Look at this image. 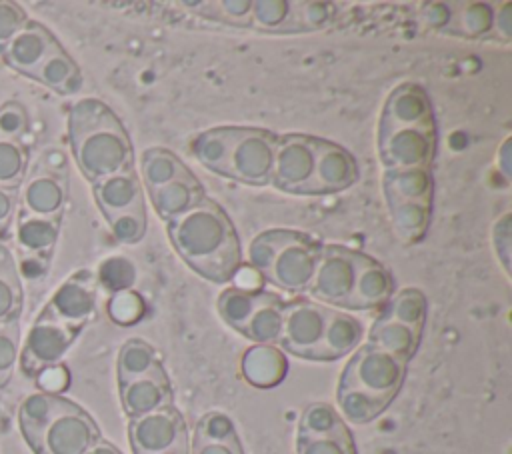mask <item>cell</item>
Instances as JSON below:
<instances>
[{
	"instance_id": "cell-1",
	"label": "cell",
	"mask_w": 512,
	"mask_h": 454,
	"mask_svg": "<svg viewBox=\"0 0 512 454\" xmlns=\"http://www.w3.org/2000/svg\"><path fill=\"white\" fill-rule=\"evenodd\" d=\"M168 236L182 260L202 278L224 284L242 266V250L228 214L204 198L186 214L168 220Z\"/></svg>"
},
{
	"instance_id": "cell-2",
	"label": "cell",
	"mask_w": 512,
	"mask_h": 454,
	"mask_svg": "<svg viewBox=\"0 0 512 454\" xmlns=\"http://www.w3.org/2000/svg\"><path fill=\"white\" fill-rule=\"evenodd\" d=\"M68 134L74 160L92 184L134 164V150L126 128L96 98H82L72 106Z\"/></svg>"
},
{
	"instance_id": "cell-3",
	"label": "cell",
	"mask_w": 512,
	"mask_h": 454,
	"mask_svg": "<svg viewBox=\"0 0 512 454\" xmlns=\"http://www.w3.org/2000/svg\"><path fill=\"white\" fill-rule=\"evenodd\" d=\"M278 134L264 128L218 126L200 132L190 150L208 170L248 186H266L272 178Z\"/></svg>"
},
{
	"instance_id": "cell-4",
	"label": "cell",
	"mask_w": 512,
	"mask_h": 454,
	"mask_svg": "<svg viewBox=\"0 0 512 454\" xmlns=\"http://www.w3.org/2000/svg\"><path fill=\"white\" fill-rule=\"evenodd\" d=\"M18 422L34 454H84L100 440L92 416L58 394L26 396L18 410Z\"/></svg>"
},
{
	"instance_id": "cell-5",
	"label": "cell",
	"mask_w": 512,
	"mask_h": 454,
	"mask_svg": "<svg viewBox=\"0 0 512 454\" xmlns=\"http://www.w3.org/2000/svg\"><path fill=\"white\" fill-rule=\"evenodd\" d=\"M406 364V360L366 342L344 366L338 386L360 388L390 404L404 382Z\"/></svg>"
},
{
	"instance_id": "cell-6",
	"label": "cell",
	"mask_w": 512,
	"mask_h": 454,
	"mask_svg": "<svg viewBox=\"0 0 512 454\" xmlns=\"http://www.w3.org/2000/svg\"><path fill=\"white\" fill-rule=\"evenodd\" d=\"M320 254L322 246L314 238L296 230H284L264 278L286 292L308 290Z\"/></svg>"
},
{
	"instance_id": "cell-7",
	"label": "cell",
	"mask_w": 512,
	"mask_h": 454,
	"mask_svg": "<svg viewBox=\"0 0 512 454\" xmlns=\"http://www.w3.org/2000/svg\"><path fill=\"white\" fill-rule=\"evenodd\" d=\"M80 330L82 328L64 324L42 310L26 336L20 356L24 374L38 376L44 368L60 364Z\"/></svg>"
},
{
	"instance_id": "cell-8",
	"label": "cell",
	"mask_w": 512,
	"mask_h": 454,
	"mask_svg": "<svg viewBox=\"0 0 512 454\" xmlns=\"http://www.w3.org/2000/svg\"><path fill=\"white\" fill-rule=\"evenodd\" d=\"M356 270V250H348L344 246H324L308 290L314 298L344 308L354 290Z\"/></svg>"
},
{
	"instance_id": "cell-9",
	"label": "cell",
	"mask_w": 512,
	"mask_h": 454,
	"mask_svg": "<svg viewBox=\"0 0 512 454\" xmlns=\"http://www.w3.org/2000/svg\"><path fill=\"white\" fill-rule=\"evenodd\" d=\"M328 314L330 308L314 300L300 298L284 302V324L280 336L282 348L294 356L312 360L320 346Z\"/></svg>"
},
{
	"instance_id": "cell-10",
	"label": "cell",
	"mask_w": 512,
	"mask_h": 454,
	"mask_svg": "<svg viewBox=\"0 0 512 454\" xmlns=\"http://www.w3.org/2000/svg\"><path fill=\"white\" fill-rule=\"evenodd\" d=\"M314 172V136H278L270 184L290 194H302Z\"/></svg>"
},
{
	"instance_id": "cell-11",
	"label": "cell",
	"mask_w": 512,
	"mask_h": 454,
	"mask_svg": "<svg viewBox=\"0 0 512 454\" xmlns=\"http://www.w3.org/2000/svg\"><path fill=\"white\" fill-rule=\"evenodd\" d=\"M128 436L134 454H160L188 438V432L182 414L168 406L130 418Z\"/></svg>"
},
{
	"instance_id": "cell-12",
	"label": "cell",
	"mask_w": 512,
	"mask_h": 454,
	"mask_svg": "<svg viewBox=\"0 0 512 454\" xmlns=\"http://www.w3.org/2000/svg\"><path fill=\"white\" fill-rule=\"evenodd\" d=\"M398 128H436L432 100L416 82L398 84L384 102L378 136Z\"/></svg>"
},
{
	"instance_id": "cell-13",
	"label": "cell",
	"mask_w": 512,
	"mask_h": 454,
	"mask_svg": "<svg viewBox=\"0 0 512 454\" xmlns=\"http://www.w3.org/2000/svg\"><path fill=\"white\" fill-rule=\"evenodd\" d=\"M434 152L436 128H398L378 136V154L386 168H430Z\"/></svg>"
},
{
	"instance_id": "cell-14",
	"label": "cell",
	"mask_w": 512,
	"mask_h": 454,
	"mask_svg": "<svg viewBox=\"0 0 512 454\" xmlns=\"http://www.w3.org/2000/svg\"><path fill=\"white\" fill-rule=\"evenodd\" d=\"M358 178L354 156L324 138H314V172L302 194H332L346 190Z\"/></svg>"
},
{
	"instance_id": "cell-15",
	"label": "cell",
	"mask_w": 512,
	"mask_h": 454,
	"mask_svg": "<svg viewBox=\"0 0 512 454\" xmlns=\"http://www.w3.org/2000/svg\"><path fill=\"white\" fill-rule=\"evenodd\" d=\"M96 310V282L90 272H78L68 278L44 306V312L56 320L82 328Z\"/></svg>"
},
{
	"instance_id": "cell-16",
	"label": "cell",
	"mask_w": 512,
	"mask_h": 454,
	"mask_svg": "<svg viewBox=\"0 0 512 454\" xmlns=\"http://www.w3.org/2000/svg\"><path fill=\"white\" fill-rule=\"evenodd\" d=\"M60 42L40 22L28 20L6 46L4 62L16 72L30 76Z\"/></svg>"
},
{
	"instance_id": "cell-17",
	"label": "cell",
	"mask_w": 512,
	"mask_h": 454,
	"mask_svg": "<svg viewBox=\"0 0 512 454\" xmlns=\"http://www.w3.org/2000/svg\"><path fill=\"white\" fill-rule=\"evenodd\" d=\"M120 400L126 416L130 418L172 406V388L162 364H158L146 376L122 384Z\"/></svg>"
},
{
	"instance_id": "cell-18",
	"label": "cell",
	"mask_w": 512,
	"mask_h": 454,
	"mask_svg": "<svg viewBox=\"0 0 512 454\" xmlns=\"http://www.w3.org/2000/svg\"><path fill=\"white\" fill-rule=\"evenodd\" d=\"M394 292V280L386 266L374 258L358 252V270L356 282L350 300L344 308L350 310H370L388 302Z\"/></svg>"
},
{
	"instance_id": "cell-19",
	"label": "cell",
	"mask_w": 512,
	"mask_h": 454,
	"mask_svg": "<svg viewBox=\"0 0 512 454\" xmlns=\"http://www.w3.org/2000/svg\"><path fill=\"white\" fill-rule=\"evenodd\" d=\"M94 198L108 220L120 212L144 206L142 184L134 168L110 174L94 182Z\"/></svg>"
},
{
	"instance_id": "cell-20",
	"label": "cell",
	"mask_w": 512,
	"mask_h": 454,
	"mask_svg": "<svg viewBox=\"0 0 512 454\" xmlns=\"http://www.w3.org/2000/svg\"><path fill=\"white\" fill-rule=\"evenodd\" d=\"M434 180L430 168H386L382 190L390 202H428L432 204Z\"/></svg>"
},
{
	"instance_id": "cell-21",
	"label": "cell",
	"mask_w": 512,
	"mask_h": 454,
	"mask_svg": "<svg viewBox=\"0 0 512 454\" xmlns=\"http://www.w3.org/2000/svg\"><path fill=\"white\" fill-rule=\"evenodd\" d=\"M362 334L364 326L358 318L346 312L330 310L320 346L316 348L312 360H336L350 354L360 344Z\"/></svg>"
},
{
	"instance_id": "cell-22",
	"label": "cell",
	"mask_w": 512,
	"mask_h": 454,
	"mask_svg": "<svg viewBox=\"0 0 512 454\" xmlns=\"http://www.w3.org/2000/svg\"><path fill=\"white\" fill-rule=\"evenodd\" d=\"M240 370L248 384L256 388H272L284 380L288 372V360L276 346L254 344L244 352Z\"/></svg>"
},
{
	"instance_id": "cell-23",
	"label": "cell",
	"mask_w": 512,
	"mask_h": 454,
	"mask_svg": "<svg viewBox=\"0 0 512 454\" xmlns=\"http://www.w3.org/2000/svg\"><path fill=\"white\" fill-rule=\"evenodd\" d=\"M148 194H150L156 214L160 218H164L166 222L186 214L188 210H192L196 204H200L206 198L204 188L196 180V176L184 178V180H174L162 188L148 192Z\"/></svg>"
},
{
	"instance_id": "cell-24",
	"label": "cell",
	"mask_w": 512,
	"mask_h": 454,
	"mask_svg": "<svg viewBox=\"0 0 512 454\" xmlns=\"http://www.w3.org/2000/svg\"><path fill=\"white\" fill-rule=\"evenodd\" d=\"M24 208L28 214L44 216V218H58L64 200H66V188L64 182L50 174L42 172L28 180L24 186Z\"/></svg>"
},
{
	"instance_id": "cell-25",
	"label": "cell",
	"mask_w": 512,
	"mask_h": 454,
	"mask_svg": "<svg viewBox=\"0 0 512 454\" xmlns=\"http://www.w3.org/2000/svg\"><path fill=\"white\" fill-rule=\"evenodd\" d=\"M30 78L48 86L58 94H72L82 86V74L70 54L58 44L42 64L30 74Z\"/></svg>"
},
{
	"instance_id": "cell-26",
	"label": "cell",
	"mask_w": 512,
	"mask_h": 454,
	"mask_svg": "<svg viewBox=\"0 0 512 454\" xmlns=\"http://www.w3.org/2000/svg\"><path fill=\"white\" fill-rule=\"evenodd\" d=\"M418 342H420V332L412 330L406 324H400L396 320L382 318V316L376 318L368 334V344L388 354H394L406 362L414 356Z\"/></svg>"
},
{
	"instance_id": "cell-27",
	"label": "cell",
	"mask_w": 512,
	"mask_h": 454,
	"mask_svg": "<svg viewBox=\"0 0 512 454\" xmlns=\"http://www.w3.org/2000/svg\"><path fill=\"white\" fill-rule=\"evenodd\" d=\"M144 186L148 192L162 188L174 180L192 178L194 174L182 164V160L166 148H148L140 162Z\"/></svg>"
},
{
	"instance_id": "cell-28",
	"label": "cell",
	"mask_w": 512,
	"mask_h": 454,
	"mask_svg": "<svg viewBox=\"0 0 512 454\" xmlns=\"http://www.w3.org/2000/svg\"><path fill=\"white\" fill-rule=\"evenodd\" d=\"M452 18L446 26V34L462 38H484L492 32L494 6L486 2H450Z\"/></svg>"
},
{
	"instance_id": "cell-29",
	"label": "cell",
	"mask_w": 512,
	"mask_h": 454,
	"mask_svg": "<svg viewBox=\"0 0 512 454\" xmlns=\"http://www.w3.org/2000/svg\"><path fill=\"white\" fill-rule=\"evenodd\" d=\"M272 292L248 290V288H226L218 296V314L234 330L242 332L254 310L264 304Z\"/></svg>"
},
{
	"instance_id": "cell-30",
	"label": "cell",
	"mask_w": 512,
	"mask_h": 454,
	"mask_svg": "<svg viewBox=\"0 0 512 454\" xmlns=\"http://www.w3.org/2000/svg\"><path fill=\"white\" fill-rule=\"evenodd\" d=\"M282 324H284V300L272 294L264 304H260L254 310V314L250 316V320L246 322L240 334L254 340L256 344L274 346L276 342H280Z\"/></svg>"
},
{
	"instance_id": "cell-31",
	"label": "cell",
	"mask_w": 512,
	"mask_h": 454,
	"mask_svg": "<svg viewBox=\"0 0 512 454\" xmlns=\"http://www.w3.org/2000/svg\"><path fill=\"white\" fill-rule=\"evenodd\" d=\"M426 312H428V302L426 296L418 288H402L394 296L388 298L382 318L396 320L400 324L410 326L412 330L422 334L424 322H426Z\"/></svg>"
},
{
	"instance_id": "cell-32",
	"label": "cell",
	"mask_w": 512,
	"mask_h": 454,
	"mask_svg": "<svg viewBox=\"0 0 512 454\" xmlns=\"http://www.w3.org/2000/svg\"><path fill=\"white\" fill-rule=\"evenodd\" d=\"M22 282L12 252L0 244V324L18 320L22 312Z\"/></svg>"
},
{
	"instance_id": "cell-33",
	"label": "cell",
	"mask_w": 512,
	"mask_h": 454,
	"mask_svg": "<svg viewBox=\"0 0 512 454\" xmlns=\"http://www.w3.org/2000/svg\"><path fill=\"white\" fill-rule=\"evenodd\" d=\"M390 220L398 236L408 242H418L428 230L432 204L428 202H390L386 204Z\"/></svg>"
},
{
	"instance_id": "cell-34",
	"label": "cell",
	"mask_w": 512,
	"mask_h": 454,
	"mask_svg": "<svg viewBox=\"0 0 512 454\" xmlns=\"http://www.w3.org/2000/svg\"><path fill=\"white\" fill-rule=\"evenodd\" d=\"M160 362L156 350L140 340V338H132L128 342H124V346L120 348L118 352V386L134 380V378H140V376H146L148 372H152Z\"/></svg>"
},
{
	"instance_id": "cell-35",
	"label": "cell",
	"mask_w": 512,
	"mask_h": 454,
	"mask_svg": "<svg viewBox=\"0 0 512 454\" xmlns=\"http://www.w3.org/2000/svg\"><path fill=\"white\" fill-rule=\"evenodd\" d=\"M58 230V218H44L26 212L18 222V244L32 254L50 252L58 240Z\"/></svg>"
},
{
	"instance_id": "cell-36",
	"label": "cell",
	"mask_w": 512,
	"mask_h": 454,
	"mask_svg": "<svg viewBox=\"0 0 512 454\" xmlns=\"http://www.w3.org/2000/svg\"><path fill=\"white\" fill-rule=\"evenodd\" d=\"M338 408L352 424H368L388 408V402L354 386H338Z\"/></svg>"
},
{
	"instance_id": "cell-37",
	"label": "cell",
	"mask_w": 512,
	"mask_h": 454,
	"mask_svg": "<svg viewBox=\"0 0 512 454\" xmlns=\"http://www.w3.org/2000/svg\"><path fill=\"white\" fill-rule=\"evenodd\" d=\"M182 6L192 8L194 14L204 16L208 20L226 24V26H238V28H250V16H252V2L250 0H208V2H184Z\"/></svg>"
},
{
	"instance_id": "cell-38",
	"label": "cell",
	"mask_w": 512,
	"mask_h": 454,
	"mask_svg": "<svg viewBox=\"0 0 512 454\" xmlns=\"http://www.w3.org/2000/svg\"><path fill=\"white\" fill-rule=\"evenodd\" d=\"M292 16H294V2L290 0H256L252 2L250 28L262 30V32H276V34L294 32Z\"/></svg>"
},
{
	"instance_id": "cell-39",
	"label": "cell",
	"mask_w": 512,
	"mask_h": 454,
	"mask_svg": "<svg viewBox=\"0 0 512 454\" xmlns=\"http://www.w3.org/2000/svg\"><path fill=\"white\" fill-rule=\"evenodd\" d=\"M342 428H346V424L342 422L340 414L336 412V408L332 404L314 402L300 416L298 436H302V438L326 436V434H334Z\"/></svg>"
},
{
	"instance_id": "cell-40",
	"label": "cell",
	"mask_w": 512,
	"mask_h": 454,
	"mask_svg": "<svg viewBox=\"0 0 512 454\" xmlns=\"http://www.w3.org/2000/svg\"><path fill=\"white\" fill-rule=\"evenodd\" d=\"M26 170V150L20 140L0 138V188L14 190L20 186Z\"/></svg>"
},
{
	"instance_id": "cell-41",
	"label": "cell",
	"mask_w": 512,
	"mask_h": 454,
	"mask_svg": "<svg viewBox=\"0 0 512 454\" xmlns=\"http://www.w3.org/2000/svg\"><path fill=\"white\" fill-rule=\"evenodd\" d=\"M194 444H206V442H222V444H240L236 428L232 420L224 412H208L204 414L194 430Z\"/></svg>"
},
{
	"instance_id": "cell-42",
	"label": "cell",
	"mask_w": 512,
	"mask_h": 454,
	"mask_svg": "<svg viewBox=\"0 0 512 454\" xmlns=\"http://www.w3.org/2000/svg\"><path fill=\"white\" fill-rule=\"evenodd\" d=\"M298 454H356L348 426L326 436H298Z\"/></svg>"
},
{
	"instance_id": "cell-43",
	"label": "cell",
	"mask_w": 512,
	"mask_h": 454,
	"mask_svg": "<svg viewBox=\"0 0 512 454\" xmlns=\"http://www.w3.org/2000/svg\"><path fill=\"white\" fill-rule=\"evenodd\" d=\"M108 224H110V230H112V234L118 242L136 244L146 234V226H148L146 210H144V206H136L132 210H126V212H120V214L112 216L108 220Z\"/></svg>"
},
{
	"instance_id": "cell-44",
	"label": "cell",
	"mask_w": 512,
	"mask_h": 454,
	"mask_svg": "<svg viewBox=\"0 0 512 454\" xmlns=\"http://www.w3.org/2000/svg\"><path fill=\"white\" fill-rule=\"evenodd\" d=\"M134 280H136V268L128 258L112 256L104 260L98 268V282L114 294L122 290H130Z\"/></svg>"
},
{
	"instance_id": "cell-45",
	"label": "cell",
	"mask_w": 512,
	"mask_h": 454,
	"mask_svg": "<svg viewBox=\"0 0 512 454\" xmlns=\"http://www.w3.org/2000/svg\"><path fill=\"white\" fill-rule=\"evenodd\" d=\"M20 348V326L18 320L0 324V388H4L14 372Z\"/></svg>"
},
{
	"instance_id": "cell-46",
	"label": "cell",
	"mask_w": 512,
	"mask_h": 454,
	"mask_svg": "<svg viewBox=\"0 0 512 454\" xmlns=\"http://www.w3.org/2000/svg\"><path fill=\"white\" fill-rule=\"evenodd\" d=\"M332 20V4L328 2H294L292 30L310 32L326 28Z\"/></svg>"
},
{
	"instance_id": "cell-47",
	"label": "cell",
	"mask_w": 512,
	"mask_h": 454,
	"mask_svg": "<svg viewBox=\"0 0 512 454\" xmlns=\"http://www.w3.org/2000/svg\"><path fill=\"white\" fill-rule=\"evenodd\" d=\"M146 304L142 300L140 294L132 292V290H122L116 292L108 304V314L116 324L122 326H130L136 324L142 316H144Z\"/></svg>"
},
{
	"instance_id": "cell-48",
	"label": "cell",
	"mask_w": 512,
	"mask_h": 454,
	"mask_svg": "<svg viewBox=\"0 0 512 454\" xmlns=\"http://www.w3.org/2000/svg\"><path fill=\"white\" fill-rule=\"evenodd\" d=\"M282 236H284V228H274V230H266V232L258 234L250 242V264L262 276L270 268V262H272V258H274V254H276V250L282 242Z\"/></svg>"
},
{
	"instance_id": "cell-49",
	"label": "cell",
	"mask_w": 512,
	"mask_h": 454,
	"mask_svg": "<svg viewBox=\"0 0 512 454\" xmlns=\"http://www.w3.org/2000/svg\"><path fill=\"white\" fill-rule=\"evenodd\" d=\"M26 22H28V16L20 4L0 0V52L6 50L10 40L18 34V30Z\"/></svg>"
},
{
	"instance_id": "cell-50",
	"label": "cell",
	"mask_w": 512,
	"mask_h": 454,
	"mask_svg": "<svg viewBox=\"0 0 512 454\" xmlns=\"http://www.w3.org/2000/svg\"><path fill=\"white\" fill-rule=\"evenodd\" d=\"M28 128V114L22 104L6 102L0 108V138L18 140Z\"/></svg>"
},
{
	"instance_id": "cell-51",
	"label": "cell",
	"mask_w": 512,
	"mask_h": 454,
	"mask_svg": "<svg viewBox=\"0 0 512 454\" xmlns=\"http://www.w3.org/2000/svg\"><path fill=\"white\" fill-rule=\"evenodd\" d=\"M510 218L512 214L506 212L502 214L494 226H492V244H494V252H496V258L500 260L506 276L510 274V232H512V226H510Z\"/></svg>"
},
{
	"instance_id": "cell-52",
	"label": "cell",
	"mask_w": 512,
	"mask_h": 454,
	"mask_svg": "<svg viewBox=\"0 0 512 454\" xmlns=\"http://www.w3.org/2000/svg\"><path fill=\"white\" fill-rule=\"evenodd\" d=\"M36 380H38V386L42 388V392L58 394V392L66 390V386L70 382V376H68V370L62 364H54V366L44 368L36 376Z\"/></svg>"
},
{
	"instance_id": "cell-53",
	"label": "cell",
	"mask_w": 512,
	"mask_h": 454,
	"mask_svg": "<svg viewBox=\"0 0 512 454\" xmlns=\"http://www.w3.org/2000/svg\"><path fill=\"white\" fill-rule=\"evenodd\" d=\"M422 18L428 26L444 32L446 26L450 24V18H452V4H446V2L424 4L422 6Z\"/></svg>"
},
{
	"instance_id": "cell-54",
	"label": "cell",
	"mask_w": 512,
	"mask_h": 454,
	"mask_svg": "<svg viewBox=\"0 0 512 454\" xmlns=\"http://www.w3.org/2000/svg\"><path fill=\"white\" fill-rule=\"evenodd\" d=\"M492 34L500 42H510L512 36V4L500 2L494 8V20H492Z\"/></svg>"
},
{
	"instance_id": "cell-55",
	"label": "cell",
	"mask_w": 512,
	"mask_h": 454,
	"mask_svg": "<svg viewBox=\"0 0 512 454\" xmlns=\"http://www.w3.org/2000/svg\"><path fill=\"white\" fill-rule=\"evenodd\" d=\"M190 454H242L240 444H222V442H206V444H194Z\"/></svg>"
},
{
	"instance_id": "cell-56",
	"label": "cell",
	"mask_w": 512,
	"mask_h": 454,
	"mask_svg": "<svg viewBox=\"0 0 512 454\" xmlns=\"http://www.w3.org/2000/svg\"><path fill=\"white\" fill-rule=\"evenodd\" d=\"M510 150H512V144H510V136H508V138H504V142L498 148V168L506 178H510Z\"/></svg>"
},
{
	"instance_id": "cell-57",
	"label": "cell",
	"mask_w": 512,
	"mask_h": 454,
	"mask_svg": "<svg viewBox=\"0 0 512 454\" xmlns=\"http://www.w3.org/2000/svg\"><path fill=\"white\" fill-rule=\"evenodd\" d=\"M14 210V194L12 190L0 188V224H4Z\"/></svg>"
},
{
	"instance_id": "cell-58",
	"label": "cell",
	"mask_w": 512,
	"mask_h": 454,
	"mask_svg": "<svg viewBox=\"0 0 512 454\" xmlns=\"http://www.w3.org/2000/svg\"><path fill=\"white\" fill-rule=\"evenodd\" d=\"M84 454H122L116 446H112L110 442H106V440H98L96 444H92Z\"/></svg>"
},
{
	"instance_id": "cell-59",
	"label": "cell",
	"mask_w": 512,
	"mask_h": 454,
	"mask_svg": "<svg viewBox=\"0 0 512 454\" xmlns=\"http://www.w3.org/2000/svg\"><path fill=\"white\" fill-rule=\"evenodd\" d=\"M160 454H190V448H188V438L180 440L176 446H172V448H168V450H164V452H160Z\"/></svg>"
}]
</instances>
